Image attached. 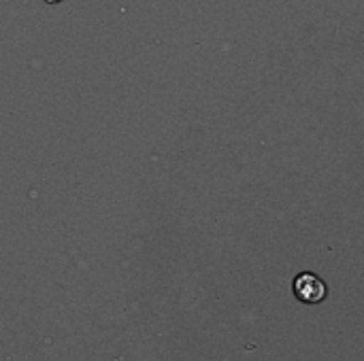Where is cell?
Returning <instances> with one entry per match:
<instances>
[{"label":"cell","instance_id":"cell-1","mask_svg":"<svg viewBox=\"0 0 364 361\" xmlns=\"http://www.w3.org/2000/svg\"><path fill=\"white\" fill-rule=\"evenodd\" d=\"M292 291L303 304H322L328 296V285L316 272H301L292 281Z\"/></svg>","mask_w":364,"mask_h":361}]
</instances>
